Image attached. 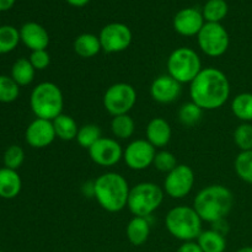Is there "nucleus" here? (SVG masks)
<instances>
[{
  "label": "nucleus",
  "mask_w": 252,
  "mask_h": 252,
  "mask_svg": "<svg viewBox=\"0 0 252 252\" xmlns=\"http://www.w3.org/2000/svg\"><path fill=\"white\" fill-rule=\"evenodd\" d=\"M57 138L53 122L43 118H36L26 128L25 139L31 148L43 149L49 147Z\"/></svg>",
  "instance_id": "4468645a"
},
{
  "label": "nucleus",
  "mask_w": 252,
  "mask_h": 252,
  "mask_svg": "<svg viewBox=\"0 0 252 252\" xmlns=\"http://www.w3.org/2000/svg\"><path fill=\"white\" fill-rule=\"evenodd\" d=\"M20 95V86L11 76L0 75V102H14Z\"/></svg>",
  "instance_id": "2f4dec72"
},
{
  "label": "nucleus",
  "mask_w": 252,
  "mask_h": 252,
  "mask_svg": "<svg viewBox=\"0 0 252 252\" xmlns=\"http://www.w3.org/2000/svg\"><path fill=\"white\" fill-rule=\"evenodd\" d=\"M133 34L129 27L121 22H112L101 29L98 33L101 48L105 53L113 54L126 51L132 43Z\"/></svg>",
  "instance_id": "9b49d317"
},
{
  "label": "nucleus",
  "mask_w": 252,
  "mask_h": 252,
  "mask_svg": "<svg viewBox=\"0 0 252 252\" xmlns=\"http://www.w3.org/2000/svg\"><path fill=\"white\" fill-rule=\"evenodd\" d=\"M234 143L241 152L252 149V125L241 123L234 130Z\"/></svg>",
  "instance_id": "473e14b6"
},
{
  "label": "nucleus",
  "mask_w": 252,
  "mask_h": 252,
  "mask_svg": "<svg viewBox=\"0 0 252 252\" xmlns=\"http://www.w3.org/2000/svg\"><path fill=\"white\" fill-rule=\"evenodd\" d=\"M234 169L239 179L252 185V149L240 152L234 162Z\"/></svg>",
  "instance_id": "7c9ffc66"
},
{
  "label": "nucleus",
  "mask_w": 252,
  "mask_h": 252,
  "mask_svg": "<svg viewBox=\"0 0 252 252\" xmlns=\"http://www.w3.org/2000/svg\"><path fill=\"white\" fill-rule=\"evenodd\" d=\"M167 74L182 84H191L201 73L202 61L198 53L189 47H180L170 53L166 61Z\"/></svg>",
  "instance_id": "0eeeda50"
},
{
  "label": "nucleus",
  "mask_w": 252,
  "mask_h": 252,
  "mask_svg": "<svg viewBox=\"0 0 252 252\" xmlns=\"http://www.w3.org/2000/svg\"><path fill=\"white\" fill-rule=\"evenodd\" d=\"M30 63L32 64L36 70H44L51 64V56L47 52V49H42V51H33L31 52L29 58Z\"/></svg>",
  "instance_id": "c9c22d12"
},
{
  "label": "nucleus",
  "mask_w": 252,
  "mask_h": 252,
  "mask_svg": "<svg viewBox=\"0 0 252 252\" xmlns=\"http://www.w3.org/2000/svg\"><path fill=\"white\" fill-rule=\"evenodd\" d=\"M230 83L220 69L208 66L189 84V97L203 111L223 107L230 97Z\"/></svg>",
  "instance_id": "f257e3e1"
},
{
  "label": "nucleus",
  "mask_w": 252,
  "mask_h": 252,
  "mask_svg": "<svg viewBox=\"0 0 252 252\" xmlns=\"http://www.w3.org/2000/svg\"><path fill=\"white\" fill-rule=\"evenodd\" d=\"M36 69L30 63L29 58H19L11 68V78L19 86H27L33 81Z\"/></svg>",
  "instance_id": "b1692460"
},
{
  "label": "nucleus",
  "mask_w": 252,
  "mask_h": 252,
  "mask_svg": "<svg viewBox=\"0 0 252 252\" xmlns=\"http://www.w3.org/2000/svg\"><path fill=\"white\" fill-rule=\"evenodd\" d=\"M197 42L206 56L217 58L228 51L230 44V37L228 31L221 24L206 22L199 33L197 34Z\"/></svg>",
  "instance_id": "1a4fd4ad"
},
{
  "label": "nucleus",
  "mask_w": 252,
  "mask_h": 252,
  "mask_svg": "<svg viewBox=\"0 0 252 252\" xmlns=\"http://www.w3.org/2000/svg\"><path fill=\"white\" fill-rule=\"evenodd\" d=\"M229 7L225 0H208L204 4L202 15L206 22H217L220 24L221 20L228 15Z\"/></svg>",
  "instance_id": "bb28decb"
},
{
  "label": "nucleus",
  "mask_w": 252,
  "mask_h": 252,
  "mask_svg": "<svg viewBox=\"0 0 252 252\" xmlns=\"http://www.w3.org/2000/svg\"><path fill=\"white\" fill-rule=\"evenodd\" d=\"M145 139L155 148L161 149L166 147L172 137V129L170 123L162 117H155L149 121L145 128Z\"/></svg>",
  "instance_id": "a211bd4d"
},
{
  "label": "nucleus",
  "mask_w": 252,
  "mask_h": 252,
  "mask_svg": "<svg viewBox=\"0 0 252 252\" xmlns=\"http://www.w3.org/2000/svg\"><path fill=\"white\" fill-rule=\"evenodd\" d=\"M69 5L74 7H83L90 2V0H65Z\"/></svg>",
  "instance_id": "ea45409f"
},
{
  "label": "nucleus",
  "mask_w": 252,
  "mask_h": 252,
  "mask_svg": "<svg viewBox=\"0 0 252 252\" xmlns=\"http://www.w3.org/2000/svg\"><path fill=\"white\" fill-rule=\"evenodd\" d=\"M74 52L78 54L80 58L89 59L97 56L102 48H101L100 39L98 36L94 33H81L74 39L73 43Z\"/></svg>",
  "instance_id": "412c9836"
},
{
  "label": "nucleus",
  "mask_w": 252,
  "mask_h": 252,
  "mask_svg": "<svg viewBox=\"0 0 252 252\" xmlns=\"http://www.w3.org/2000/svg\"><path fill=\"white\" fill-rule=\"evenodd\" d=\"M0 252H4V251H0Z\"/></svg>",
  "instance_id": "79ce46f5"
},
{
  "label": "nucleus",
  "mask_w": 252,
  "mask_h": 252,
  "mask_svg": "<svg viewBox=\"0 0 252 252\" xmlns=\"http://www.w3.org/2000/svg\"><path fill=\"white\" fill-rule=\"evenodd\" d=\"M22 189V181L16 170L1 167L0 169V197L12 199L19 196Z\"/></svg>",
  "instance_id": "6ab92c4d"
},
{
  "label": "nucleus",
  "mask_w": 252,
  "mask_h": 252,
  "mask_svg": "<svg viewBox=\"0 0 252 252\" xmlns=\"http://www.w3.org/2000/svg\"><path fill=\"white\" fill-rule=\"evenodd\" d=\"M196 241L203 252H224L226 249L225 235L214 229L202 231Z\"/></svg>",
  "instance_id": "4be33fe9"
},
{
  "label": "nucleus",
  "mask_w": 252,
  "mask_h": 252,
  "mask_svg": "<svg viewBox=\"0 0 252 252\" xmlns=\"http://www.w3.org/2000/svg\"><path fill=\"white\" fill-rule=\"evenodd\" d=\"M52 122H53V127L58 139L64 140V142H70V140L75 139L76 135H78V123L71 116L62 113L58 117L54 118Z\"/></svg>",
  "instance_id": "5701e85b"
},
{
  "label": "nucleus",
  "mask_w": 252,
  "mask_h": 252,
  "mask_svg": "<svg viewBox=\"0 0 252 252\" xmlns=\"http://www.w3.org/2000/svg\"><path fill=\"white\" fill-rule=\"evenodd\" d=\"M164 189L154 182H140L129 191L127 207L134 217L149 218L164 201Z\"/></svg>",
  "instance_id": "423d86ee"
},
{
  "label": "nucleus",
  "mask_w": 252,
  "mask_h": 252,
  "mask_svg": "<svg viewBox=\"0 0 252 252\" xmlns=\"http://www.w3.org/2000/svg\"><path fill=\"white\" fill-rule=\"evenodd\" d=\"M181 84L172 79L169 74H164L153 80L150 85V96L158 103H172L181 95Z\"/></svg>",
  "instance_id": "dca6fc26"
},
{
  "label": "nucleus",
  "mask_w": 252,
  "mask_h": 252,
  "mask_svg": "<svg viewBox=\"0 0 252 252\" xmlns=\"http://www.w3.org/2000/svg\"><path fill=\"white\" fill-rule=\"evenodd\" d=\"M94 192H95V189H94V181H89L86 182V184H84L83 193L85 194L86 197H94Z\"/></svg>",
  "instance_id": "4c0bfd02"
},
{
  "label": "nucleus",
  "mask_w": 252,
  "mask_h": 252,
  "mask_svg": "<svg viewBox=\"0 0 252 252\" xmlns=\"http://www.w3.org/2000/svg\"><path fill=\"white\" fill-rule=\"evenodd\" d=\"M102 102L112 117L127 115L137 102V91L128 83H116L105 91Z\"/></svg>",
  "instance_id": "6e6552de"
},
{
  "label": "nucleus",
  "mask_w": 252,
  "mask_h": 252,
  "mask_svg": "<svg viewBox=\"0 0 252 252\" xmlns=\"http://www.w3.org/2000/svg\"><path fill=\"white\" fill-rule=\"evenodd\" d=\"M206 21L202 15V11L194 7H186L182 9L175 15L174 29L179 34L185 37H193L199 33Z\"/></svg>",
  "instance_id": "2eb2a0df"
},
{
  "label": "nucleus",
  "mask_w": 252,
  "mask_h": 252,
  "mask_svg": "<svg viewBox=\"0 0 252 252\" xmlns=\"http://www.w3.org/2000/svg\"><path fill=\"white\" fill-rule=\"evenodd\" d=\"M231 112L243 122H252V94L241 93L236 95L231 101Z\"/></svg>",
  "instance_id": "393cba45"
},
{
  "label": "nucleus",
  "mask_w": 252,
  "mask_h": 252,
  "mask_svg": "<svg viewBox=\"0 0 252 252\" xmlns=\"http://www.w3.org/2000/svg\"><path fill=\"white\" fill-rule=\"evenodd\" d=\"M88 152L90 159L102 167L115 166L123 159V149L115 138L102 137Z\"/></svg>",
  "instance_id": "ddd939ff"
},
{
  "label": "nucleus",
  "mask_w": 252,
  "mask_h": 252,
  "mask_svg": "<svg viewBox=\"0 0 252 252\" xmlns=\"http://www.w3.org/2000/svg\"><path fill=\"white\" fill-rule=\"evenodd\" d=\"M135 130V122L129 115L115 116L111 121V132L116 139H129Z\"/></svg>",
  "instance_id": "a878e982"
},
{
  "label": "nucleus",
  "mask_w": 252,
  "mask_h": 252,
  "mask_svg": "<svg viewBox=\"0 0 252 252\" xmlns=\"http://www.w3.org/2000/svg\"><path fill=\"white\" fill-rule=\"evenodd\" d=\"M20 41V31L16 27L10 25L0 26V54H6L14 51Z\"/></svg>",
  "instance_id": "c85d7f7f"
},
{
  "label": "nucleus",
  "mask_w": 252,
  "mask_h": 252,
  "mask_svg": "<svg viewBox=\"0 0 252 252\" xmlns=\"http://www.w3.org/2000/svg\"><path fill=\"white\" fill-rule=\"evenodd\" d=\"M157 149L147 139H135L123 149V160L130 170L143 171L154 161Z\"/></svg>",
  "instance_id": "f8f14e48"
},
{
  "label": "nucleus",
  "mask_w": 252,
  "mask_h": 252,
  "mask_svg": "<svg viewBox=\"0 0 252 252\" xmlns=\"http://www.w3.org/2000/svg\"><path fill=\"white\" fill-rule=\"evenodd\" d=\"M176 252H203L197 241H186L182 244Z\"/></svg>",
  "instance_id": "e433bc0d"
},
{
  "label": "nucleus",
  "mask_w": 252,
  "mask_h": 252,
  "mask_svg": "<svg viewBox=\"0 0 252 252\" xmlns=\"http://www.w3.org/2000/svg\"><path fill=\"white\" fill-rule=\"evenodd\" d=\"M30 106L36 118L53 121L63 113L64 96L61 88L51 81H43L32 90Z\"/></svg>",
  "instance_id": "39448f33"
},
{
  "label": "nucleus",
  "mask_w": 252,
  "mask_h": 252,
  "mask_svg": "<svg viewBox=\"0 0 252 252\" xmlns=\"http://www.w3.org/2000/svg\"><path fill=\"white\" fill-rule=\"evenodd\" d=\"M16 0H0V11H6L14 6Z\"/></svg>",
  "instance_id": "58836bf2"
},
{
  "label": "nucleus",
  "mask_w": 252,
  "mask_h": 252,
  "mask_svg": "<svg viewBox=\"0 0 252 252\" xmlns=\"http://www.w3.org/2000/svg\"><path fill=\"white\" fill-rule=\"evenodd\" d=\"M196 182L194 171L191 166L179 164L166 174L164 180V192L174 199H182L191 193Z\"/></svg>",
  "instance_id": "9d476101"
},
{
  "label": "nucleus",
  "mask_w": 252,
  "mask_h": 252,
  "mask_svg": "<svg viewBox=\"0 0 252 252\" xmlns=\"http://www.w3.org/2000/svg\"><path fill=\"white\" fill-rule=\"evenodd\" d=\"M20 38L27 48L31 49V52L47 49L49 44L48 32L37 22H26L22 25L20 29Z\"/></svg>",
  "instance_id": "f3484780"
},
{
  "label": "nucleus",
  "mask_w": 252,
  "mask_h": 252,
  "mask_svg": "<svg viewBox=\"0 0 252 252\" xmlns=\"http://www.w3.org/2000/svg\"><path fill=\"white\" fill-rule=\"evenodd\" d=\"M25 160V152L21 147L19 145H10L4 153V167L11 170H17L22 165Z\"/></svg>",
  "instance_id": "f704fd0d"
},
{
  "label": "nucleus",
  "mask_w": 252,
  "mask_h": 252,
  "mask_svg": "<svg viewBox=\"0 0 252 252\" xmlns=\"http://www.w3.org/2000/svg\"><path fill=\"white\" fill-rule=\"evenodd\" d=\"M102 138V130L95 123H88L79 127L75 140L84 149H90L98 139Z\"/></svg>",
  "instance_id": "cd10ccee"
},
{
  "label": "nucleus",
  "mask_w": 252,
  "mask_h": 252,
  "mask_svg": "<svg viewBox=\"0 0 252 252\" xmlns=\"http://www.w3.org/2000/svg\"><path fill=\"white\" fill-rule=\"evenodd\" d=\"M127 239L132 245L142 246L150 235V223L144 217H133L126 228Z\"/></svg>",
  "instance_id": "aec40b11"
},
{
  "label": "nucleus",
  "mask_w": 252,
  "mask_h": 252,
  "mask_svg": "<svg viewBox=\"0 0 252 252\" xmlns=\"http://www.w3.org/2000/svg\"><path fill=\"white\" fill-rule=\"evenodd\" d=\"M94 198L108 213H118L127 207L129 185L118 172H105L94 181Z\"/></svg>",
  "instance_id": "7ed1b4c3"
},
{
  "label": "nucleus",
  "mask_w": 252,
  "mask_h": 252,
  "mask_svg": "<svg viewBox=\"0 0 252 252\" xmlns=\"http://www.w3.org/2000/svg\"><path fill=\"white\" fill-rule=\"evenodd\" d=\"M153 165L160 172L169 174L179 164H177L176 157L171 152H169V150H160V152H157V154H155Z\"/></svg>",
  "instance_id": "72a5a7b5"
},
{
  "label": "nucleus",
  "mask_w": 252,
  "mask_h": 252,
  "mask_svg": "<svg viewBox=\"0 0 252 252\" xmlns=\"http://www.w3.org/2000/svg\"><path fill=\"white\" fill-rule=\"evenodd\" d=\"M203 220L193 207L176 206L167 212L165 226L174 238L184 241H194L203 231Z\"/></svg>",
  "instance_id": "20e7f679"
},
{
  "label": "nucleus",
  "mask_w": 252,
  "mask_h": 252,
  "mask_svg": "<svg viewBox=\"0 0 252 252\" xmlns=\"http://www.w3.org/2000/svg\"><path fill=\"white\" fill-rule=\"evenodd\" d=\"M204 111L194 102L184 103L179 110V121L185 127H193L202 120Z\"/></svg>",
  "instance_id": "c756f323"
},
{
  "label": "nucleus",
  "mask_w": 252,
  "mask_h": 252,
  "mask_svg": "<svg viewBox=\"0 0 252 252\" xmlns=\"http://www.w3.org/2000/svg\"><path fill=\"white\" fill-rule=\"evenodd\" d=\"M234 206V194L223 185H209L193 199V208L207 223L216 224L226 218Z\"/></svg>",
  "instance_id": "f03ea898"
},
{
  "label": "nucleus",
  "mask_w": 252,
  "mask_h": 252,
  "mask_svg": "<svg viewBox=\"0 0 252 252\" xmlns=\"http://www.w3.org/2000/svg\"><path fill=\"white\" fill-rule=\"evenodd\" d=\"M236 252H252V246H245V248L239 249Z\"/></svg>",
  "instance_id": "a19ab883"
}]
</instances>
